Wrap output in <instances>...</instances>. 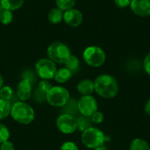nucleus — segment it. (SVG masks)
I'll use <instances>...</instances> for the list:
<instances>
[{
	"instance_id": "nucleus-21",
	"label": "nucleus",
	"mask_w": 150,
	"mask_h": 150,
	"mask_svg": "<svg viewBox=\"0 0 150 150\" xmlns=\"http://www.w3.org/2000/svg\"><path fill=\"white\" fill-rule=\"evenodd\" d=\"M11 105L9 101L0 98V120H4L11 114Z\"/></svg>"
},
{
	"instance_id": "nucleus-19",
	"label": "nucleus",
	"mask_w": 150,
	"mask_h": 150,
	"mask_svg": "<svg viewBox=\"0 0 150 150\" xmlns=\"http://www.w3.org/2000/svg\"><path fill=\"white\" fill-rule=\"evenodd\" d=\"M130 150H150V146L145 140L136 138L131 142Z\"/></svg>"
},
{
	"instance_id": "nucleus-33",
	"label": "nucleus",
	"mask_w": 150,
	"mask_h": 150,
	"mask_svg": "<svg viewBox=\"0 0 150 150\" xmlns=\"http://www.w3.org/2000/svg\"><path fill=\"white\" fill-rule=\"evenodd\" d=\"M3 86H4V78H3V76L0 75V89H1Z\"/></svg>"
},
{
	"instance_id": "nucleus-3",
	"label": "nucleus",
	"mask_w": 150,
	"mask_h": 150,
	"mask_svg": "<svg viewBox=\"0 0 150 150\" xmlns=\"http://www.w3.org/2000/svg\"><path fill=\"white\" fill-rule=\"evenodd\" d=\"M69 91L62 86H52L47 91L46 101L54 107H63L69 102Z\"/></svg>"
},
{
	"instance_id": "nucleus-28",
	"label": "nucleus",
	"mask_w": 150,
	"mask_h": 150,
	"mask_svg": "<svg viewBox=\"0 0 150 150\" xmlns=\"http://www.w3.org/2000/svg\"><path fill=\"white\" fill-rule=\"evenodd\" d=\"M132 0H114V4H116V6H118L119 8H127L128 6H130Z\"/></svg>"
},
{
	"instance_id": "nucleus-4",
	"label": "nucleus",
	"mask_w": 150,
	"mask_h": 150,
	"mask_svg": "<svg viewBox=\"0 0 150 150\" xmlns=\"http://www.w3.org/2000/svg\"><path fill=\"white\" fill-rule=\"evenodd\" d=\"M81 140L85 147L94 149L104 145L106 142V135L100 129L91 127L82 133Z\"/></svg>"
},
{
	"instance_id": "nucleus-24",
	"label": "nucleus",
	"mask_w": 150,
	"mask_h": 150,
	"mask_svg": "<svg viewBox=\"0 0 150 150\" xmlns=\"http://www.w3.org/2000/svg\"><path fill=\"white\" fill-rule=\"evenodd\" d=\"M13 96V91L12 89L8 86V85H4L1 89H0V98L4 99L5 101H9L11 99Z\"/></svg>"
},
{
	"instance_id": "nucleus-32",
	"label": "nucleus",
	"mask_w": 150,
	"mask_h": 150,
	"mask_svg": "<svg viewBox=\"0 0 150 150\" xmlns=\"http://www.w3.org/2000/svg\"><path fill=\"white\" fill-rule=\"evenodd\" d=\"M94 150H107V148L103 145V146H100V147H98V148L94 149Z\"/></svg>"
},
{
	"instance_id": "nucleus-7",
	"label": "nucleus",
	"mask_w": 150,
	"mask_h": 150,
	"mask_svg": "<svg viewBox=\"0 0 150 150\" xmlns=\"http://www.w3.org/2000/svg\"><path fill=\"white\" fill-rule=\"evenodd\" d=\"M56 70V63L48 58H41L35 64L36 74L42 80H49L54 78Z\"/></svg>"
},
{
	"instance_id": "nucleus-1",
	"label": "nucleus",
	"mask_w": 150,
	"mask_h": 150,
	"mask_svg": "<svg viewBox=\"0 0 150 150\" xmlns=\"http://www.w3.org/2000/svg\"><path fill=\"white\" fill-rule=\"evenodd\" d=\"M96 93L104 98H112L119 92V83L115 77L108 74L98 76L94 81Z\"/></svg>"
},
{
	"instance_id": "nucleus-2",
	"label": "nucleus",
	"mask_w": 150,
	"mask_h": 150,
	"mask_svg": "<svg viewBox=\"0 0 150 150\" xmlns=\"http://www.w3.org/2000/svg\"><path fill=\"white\" fill-rule=\"evenodd\" d=\"M10 115L16 122L21 125H29L35 118L33 108L24 101L15 102L11 105Z\"/></svg>"
},
{
	"instance_id": "nucleus-13",
	"label": "nucleus",
	"mask_w": 150,
	"mask_h": 150,
	"mask_svg": "<svg viewBox=\"0 0 150 150\" xmlns=\"http://www.w3.org/2000/svg\"><path fill=\"white\" fill-rule=\"evenodd\" d=\"M52 87L51 83L48 82V80H42L39 83L37 88L35 89L33 92L34 98H36L38 101H43L46 100V96L47 91Z\"/></svg>"
},
{
	"instance_id": "nucleus-25",
	"label": "nucleus",
	"mask_w": 150,
	"mask_h": 150,
	"mask_svg": "<svg viewBox=\"0 0 150 150\" xmlns=\"http://www.w3.org/2000/svg\"><path fill=\"white\" fill-rule=\"evenodd\" d=\"M10 138V131L8 129V127L0 123V144L5 141H8Z\"/></svg>"
},
{
	"instance_id": "nucleus-18",
	"label": "nucleus",
	"mask_w": 150,
	"mask_h": 150,
	"mask_svg": "<svg viewBox=\"0 0 150 150\" xmlns=\"http://www.w3.org/2000/svg\"><path fill=\"white\" fill-rule=\"evenodd\" d=\"M64 64H65V68H67L69 70H70L72 72V74L78 71L79 67H80V62H79L78 58L72 54L67 59V61L65 62Z\"/></svg>"
},
{
	"instance_id": "nucleus-20",
	"label": "nucleus",
	"mask_w": 150,
	"mask_h": 150,
	"mask_svg": "<svg viewBox=\"0 0 150 150\" xmlns=\"http://www.w3.org/2000/svg\"><path fill=\"white\" fill-rule=\"evenodd\" d=\"M77 129L80 130L82 133L85 130H87L88 128L92 127V121L91 120V117H86V116H81L79 117L77 120Z\"/></svg>"
},
{
	"instance_id": "nucleus-8",
	"label": "nucleus",
	"mask_w": 150,
	"mask_h": 150,
	"mask_svg": "<svg viewBox=\"0 0 150 150\" xmlns=\"http://www.w3.org/2000/svg\"><path fill=\"white\" fill-rule=\"evenodd\" d=\"M55 124L58 130L66 134H73L77 129L76 119L69 113H62L59 115L56 119Z\"/></svg>"
},
{
	"instance_id": "nucleus-22",
	"label": "nucleus",
	"mask_w": 150,
	"mask_h": 150,
	"mask_svg": "<svg viewBox=\"0 0 150 150\" xmlns=\"http://www.w3.org/2000/svg\"><path fill=\"white\" fill-rule=\"evenodd\" d=\"M76 0H55L57 8L61 9L63 11L73 9L76 4Z\"/></svg>"
},
{
	"instance_id": "nucleus-31",
	"label": "nucleus",
	"mask_w": 150,
	"mask_h": 150,
	"mask_svg": "<svg viewBox=\"0 0 150 150\" xmlns=\"http://www.w3.org/2000/svg\"><path fill=\"white\" fill-rule=\"evenodd\" d=\"M144 112L150 116V99H149L144 105Z\"/></svg>"
},
{
	"instance_id": "nucleus-10",
	"label": "nucleus",
	"mask_w": 150,
	"mask_h": 150,
	"mask_svg": "<svg viewBox=\"0 0 150 150\" xmlns=\"http://www.w3.org/2000/svg\"><path fill=\"white\" fill-rule=\"evenodd\" d=\"M63 20L68 25L72 27H77L82 24L83 20V16L79 10L73 8L64 11Z\"/></svg>"
},
{
	"instance_id": "nucleus-30",
	"label": "nucleus",
	"mask_w": 150,
	"mask_h": 150,
	"mask_svg": "<svg viewBox=\"0 0 150 150\" xmlns=\"http://www.w3.org/2000/svg\"><path fill=\"white\" fill-rule=\"evenodd\" d=\"M143 67L145 72L150 76V52L145 56L144 61H143Z\"/></svg>"
},
{
	"instance_id": "nucleus-9",
	"label": "nucleus",
	"mask_w": 150,
	"mask_h": 150,
	"mask_svg": "<svg viewBox=\"0 0 150 150\" xmlns=\"http://www.w3.org/2000/svg\"><path fill=\"white\" fill-rule=\"evenodd\" d=\"M77 110L83 115L86 117H91L95 112L98 111V102L92 95L82 96L77 101Z\"/></svg>"
},
{
	"instance_id": "nucleus-12",
	"label": "nucleus",
	"mask_w": 150,
	"mask_h": 150,
	"mask_svg": "<svg viewBox=\"0 0 150 150\" xmlns=\"http://www.w3.org/2000/svg\"><path fill=\"white\" fill-rule=\"evenodd\" d=\"M16 93L20 101L25 102V101L28 100L33 95L32 82L26 78H24L23 80H21L17 86Z\"/></svg>"
},
{
	"instance_id": "nucleus-26",
	"label": "nucleus",
	"mask_w": 150,
	"mask_h": 150,
	"mask_svg": "<svg viewBox=\"0 0 150 150\" xmlns=\"http://www.w3.org/2000/svg\"><path fill=\"white\" fill-rule=\"evenodd\" d=\"M91 120L93 124H101L104 120V114L101 112L97 111L91 116Z\"/></svg>"
},
{
	"instance_id": "nucleus-14",
	"label": "nucleus",
	"mask_w": 150,
	"mask_h": 150,
	"mask_svg": "<svg viewBox=\"0 0 150 150\" xmlns=\"http://www.w3.org/2000/svg\"><path fill=\"white\" fill-rule=\"evenodd\" d=\"M76 90L78 93L81 94L82 96L91 95L95 91L94 81L91 79H83L77 83Z\"/></svg>"
},
{
	"instance_id": "nucleus-5",
	"label": "nucleus",
	"mask_w": 150,
	"mask_h": 150,
	"mask_svg": "<svg viewBox=\"0 0 150 150\" xmlns=\"http://www.w3.org/2000/svg\"><path fill=\"white\" fill-rule=\"evenodd\" d=\"M47 55L54 63L62 64L71 55V53L67 45L61 41H54L47 47Z\"/></svg>"
},
{
	"instance_id": "nucleus-16",
	"label": "nucleus",
	"mask_w": 150,
	"mask_h": 150,
	"mask_svg": "<svg viewBox=\"0 0 150 150\" xmlns=\"http://www.w3.org/2000/svg\"><path fill=\"white\" fill-rule=\"evenodd\" d=\"M63 14L64 11H62L59 8H53L49 11L48 14H47V19L50 23L56 25L61 23L63 20Z\"/></svg>"
},
{
	"instance_id": "nucleus-6",
	"label": "nucleus",
	"mask_w": 150,
	"mask_h": 150,
	"mask_svg": "<svg viewBox=\"0 0 150 150\" xmlns=\"http://www.w3.org/2000/svg\"><path fill=\"white\" fill-rule=\"evenodd\" d=\"M83 58L85 63L89 66L98 68L105 63L106 55L101 47L98 46H90L84 49L83 53Z\"/></svg>"
},
{
	"instance_id": "nucleus-29",
	"label": "nucleus",
	"mask_w": 150,
	"mask_h": 150,
	"mask_svg": "<svg viewBox=\"0 0 150 150\" xmlns=\"http://www.w3.org/2000/svg\"><path fill=\"white\" fill-rule=\"evenodd\" d=\"M0 150H15V147L13 143L8 140L0 144Z\"/></svg>"
},
{
	"instance_id": "nucleus-11",
	"label": "nucleus",
	"mask_w": 150,
	"mask_h": 150,
	"mask_svg": "<svg viewBox=\"0 0 150 150\" xmlns=\"http://www.w3.org/2000/svg\"><path fill=\"white\" fill-rule=\"evenodd\" d=\"M131 11L139 17L150 16V0H132Z\"/></svg>"
},
{
	"instance_id": "nucleus-27",
	"label": "nucleus",
	"mask_w": 150,
	"mask_h": 150,
	"mask_svg": "<svg viewBox=\"0 0 150 150\" xmlns=\"http://www.w3.org/2000/svg\"><path fill=\"white\" fill-rule=\"evenodd\" d=\"M60 150H78V147L73 142H65L62 144Z\"/></svg>"
},
{
	"instance_id": "nucleus-34",
	"label": "nucleus",
	"mask_w": 150,
	"mask_h": 150,
	"mask_svg": "<svg viewBox=\"0 0 150 150\" xmlns=\"http://www.w3.org/2000/svg\"><path fill=\"white\" fill-rule=\"evenodd\" d=\"M3 10V7H2V5H1V3H0V11Z\"/></svg>"
},
{
	"instance_id": "nucleus-23",
	"label": "nucleus",
	"mask_w": 150,
	"mask_h": 150,
	"mask_svg": "<svg viewBox=\"0 0 150 150\" xmlns=\"http://www.w3.org/2000/svg\"><path fill=\"white\" fill-rule=\"evenodd\" d=\"M13 20V14L12 11L3 9L0 11V22L3 25H9Z\"/></svg>"
},
{
	"instance_id": "nucleus-17",
	"label": "nucleus",
	"mask_w": 150,
	"mask_h": 150,
	"mask_svg": "<svg viewBox=\"0 0 150 150\" xmlns=\"http://www.w3.org/2000/svg\"><path fill=\"white\" fill-rule=\"evenodd\" d=\"M25 0H0L3 9L8 11H16L24 4Z\"/></svg>"
},
{
	"instance_id": "nucleus-15",
	"label": "nucleus",
	"mask_w": 150,
	"mask_h": 150,
	"mask_svg": "<svg viewBox=\"0 0 150 150\" xmlns=\"http://www.w3.org/2000/svg\"><path fill=\"white\" fill-rule=\"evenodd\" d=\"M72 72L69 70L67 68H61L56 70V73L54 76V79L60 83H65L70 80L72 77Z\"/></svg>"
}]
</instances>
